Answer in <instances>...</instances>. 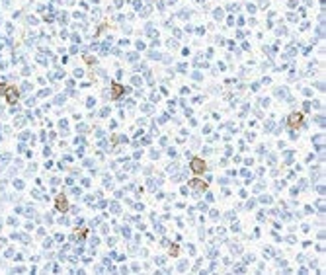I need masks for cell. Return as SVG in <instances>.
Wrapping results in <instances>:
<instances>
[{
  "instance_id": "7a4b0ae2",
  "label": "cell",
  "mask_w": 326,
  "mask_h": 275,
  "mask_svg": "<svg viewBox=\"0 0 326 275\" xmlns=\"http://www.w3.org/2000/svg\"><path fill=\"white\" fill-rule=\"evenodd\" d=\"M191 168H193L195 174H201V172L205 170V162H203V160H193V162H191Z\"/></svg>"
},
{
  "instance_id": "3957f363",
  "label": "cell",
  "mask_w": 326,
  "mask_h": 275,
  "mask_svg": "<svg viewBox=\"0 0 326 275\" xmlns=\"http://www.w3.org/2000/svg\"><path fill=\"white\" fill-rule=\"evenodd\" d=\"M57 207H59V211H67V209H69L64 195H59V197H57Z\"/></svg>"
},
{
  "instance_id": "5b68a950",
  "label": "cell",
  "mask_w": 326,
  "mask_h": 275,
  "mask_svg": "<svg viewBox=\"0 0 326 275\" xmlns=\"http://www.w3.org/2000/svg\"><path fill=\"white\" fill-rule=\"evenodd\" d=\"M4 90H6V86H4V84H0V92H4Z\"/></svg>"
},
{
  "instance_id": "277c9868",
  "label": "cell",
  "mask_w": 326,
  "mask_h": 275,
  "mask_svg": "<svg viewBox=\"0 0 326 275\" xmlns=\"http://www.w3.org/2000/svg\"><path fill=\"white\" fill-rule=\"evenodd\" d=\"M6 98H8V102L10 104H14L18 100V94H16V90H6Z\"/></svg>"
},
{
  "instance_id": "6da1fadb",
  "label": "cell",
  "mask_w": 326,
  "mask_h": 275,
  "mask_svg": "<svg viewBox=\"0 0 326 275\" xmlns=\"http://www.w3.org/2000/svg\"><path fill=\"white\" fill-rule=\"evenodd\" d=\"M289 123H291V127H299L303 123V115L301 113H293L291 117H289Z\"/></svg>"
}]
</instances>
